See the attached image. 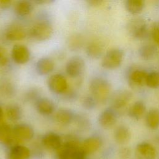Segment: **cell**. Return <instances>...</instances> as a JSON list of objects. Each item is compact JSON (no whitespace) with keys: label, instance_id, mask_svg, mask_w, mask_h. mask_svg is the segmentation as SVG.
Returning a JSON list of instances; mask_svg holds the SVG:
<instances>
[{"label":"cell","instance_id":"obj_18","mask_svg":"<svg viewBox=\"0 0 159 159\" xmlns=\"http://www.w3.org/2000/svg\"><path fill=\"white\" fill-rule=\"evenodd\" d=\"M145 109V103L142 101H137L129 107L128 115L133 119L139 120L143 116Z\"/></svg>","mask_w":159,"mask_h":159},{"label":"cell","instance_id":"obj_11","mask_svg":"<svg viewBox=\"0 0 159 159\" xmlns=\"http://www.w3.org/2000/svg\"><path fill=\"white\" fill-rule=\"evenodd\" d=\"M19 140L14 134L13 129L7 124L0 125V142L11 145Z\"/></svg>","mask_w":159,"mask_h":159},{"label":"cell","instance_id":"obj_29","mask_svg":"<svg viewBox=\"0 0 159 159\" xmlns=\"http://www.w3.org/2000/svg\"><path fill=\"white\" fill-rule=\"evenodd\" d=\"M68 43L69 48L71 50H76L80 48L83 45V39L80 35H72L68 39Z\"/></svg>","mask_w":159,"mask_h":159},{"label":"cell","instance_id":"obj_24","mask_svg":"<svg viewBox=\"0 0 159 159\" xmlns=\"http://www.w3.org/2000/svg\"><path fill=\"white\" fill-rule=\"evenodd\" d=\"M147 125L152 129H156L159 127V109L153 108L150 109L146 115Z\"/></svg>","mask_w":159,"mask_h":159},{"label":"cell","instance_id":"obj_32","mask_svg":"<svg viewBox=\"0 0 159 159\" xmlns=\"http://www.w3.org/2000/svg\"><path fill=\"white\" fill-rule=\"evenodd\" d=\"M96 103V101L92 96H85L82 99V105L88 109H93Z\"/></svg>","mask_w":159,"mask_h":159},{"label":"cell","instance_id":"obj_12","mask_svg":"<svg viewBox=\"0 0 159 159\" xmlns=\"http://www.w3.org/2000/svg\"><path fill=\"white\" fill-rule=\"evenodd\" d=\"M14 135L20 140H30L34 136L33 129L25 124H20L16 125L13 129Z\"/></svg>","mask_w":159,"mask_h":159},{"label":"cell","instance_id":"obj_4","mask_svg":"<svg viewBox=\"0 0 159 159\" xmlns=\"http://www.w3.org/2000/svg\"><path fill=\"white\" fill-rule=\"evenodd\" d=\"M53 28L47 21H40L35 24L30 30L31 37L39 41L48 39L52 35Z\"/></svg>","mask_w":159,"mask_h":159},{"label":"cell","instance_id":"obj_14","mask_svg":"<svg viewBox=\"0 0 159 159\" xmlns=\"http://www.w3.org/2000/svg\"><path fill=\"white\" fill-rule=\"evenodd\" d=\"M42 142L46 148L51 150H58L62 145L61 137L54 132L47 134L43 137Z\"/></svg>","mask_w":159,"mask_h":159},{"label":"cell","instance_id":"obj_8","mask_svg":"<svg viewBox=\"0 0 159 159\" xmlns=\"http://www.w3.org/2000/svg\"><path fill=\"white\" fill-rule=\"evenodd\" d=\"M148 73L143 70L135 69L130 71L128 75V81L133 88H139L146 84Z\"/></svg>","mask_w":159,"mask_h":159},{"label":"cell","instance_id":"obj_30","mask_svg":"<svg viewBox=\"0 0 159 159\" xmlns=\"http://www.w3.org/2000/svg\"><path fill=\"white\" fill-rule=\"evenodd\" d=\"M146 85L150 88H157L159 87V72L152 71L148 74Z\"/></svg>","mask_w":159,"mask_h":159},{"label":"cell","instance_id":"obj_34","mask_svg":"<svg viewBox=\"0 0 159 159\" xmlns=\"http://www.w3.org/2000/svg\"><path fill=\"white\" fill-rule=\"evenodd\" d=\"M119 154L120 157L122 158H127L130 155V150L127 147H123L119 150Z\"/></svg>","mask_w":159,"mask_h":159},{"label":"cell","instance_id":"obj_6","mask_svg":"<svg viewBox=\"0 0 159 159\" xmlns=\"http://www.w3.org/2000/svg\"><path fill=\"white\" fill-rule=\"evenodd\" d=\"M85 69V62L80 57H73L66 63L65 70L66 73L72 78L80 76Z\"/></svg>","mask_w":159,"mask_h":159},{"label":"cell","instance_id":"obj_33","mask_svg":"<svg viewBox=\"0 0 159 159\" xmlns=\"http://www.w3.org/2000/svg\"><path fill=\"white\" fill-rule=\"evenodd\" d=\"M7 57L6 51L0 47V66H4L7 63Z\"/></svg>","mask_w":159,"mask_h":159},{"label":"cell","instance_id":"obj_19","mask_svg":"<svg viewBox=\"0 0 159 159\" xmlns=\"http://www.w3.org/2000/svg\"><path fill=\"white\" fill-rule=\"evenodd\" d=\"M30 157L29 148L22 145H14L8 154V159H28Z\"/></svg>","mask_w":159,"mask_h":159},{"label":"cell","instance_id":"obj_21","mask_svg":"<svg viewBox=\"0 0 159 159\" xmlns=\"http://www.w3.org/2000/svg\"><path fill=\"white\" fill-rule=\"evenodd\" d=\"M157 52V47L152 43H146L142 45L139 48V54L142 58L148 60L154 57Z\"/></svg>","mask_w":159,"mask_h":159},{"label":"cell","instance_id":"obj_3","mask_svg":"<svg viewBox=\"0 0 159 159\" xmlns=\"http://www.w3.org/2000/svg\"><path fill=\"white\" fill-rule=\"evenodd\" d=\"M124 58V52L119 48H113L108 50L104 55L101 66L109 70L118 68L122 63Z\"/></svg>","mask_w":159,"mask_h":159},{"label":"cell","instance_id":"obj_10","mask_svg":"<svg viewBox=\"0 0 159 159\" xmlns=\"http://www.w3.org/2000/svg\"><path fill=\"white\" fill-rule=\"evenodd\" d=\"M117 117L114 111L111 109H106L99 116L98 122L104 129L112 127L116 122Z\"/></svg>","mask_w":159,"mask_h":159},{"label":"cell","instance_id":"obj_15","mask_svg":"<svg viewBox=\"0 0 159 159\" xmlns=\"http://www.w3.org/2000/svg\"><path fill=\"white\" fill-rule=\"evenodd\" d=\"M26 36L25 30L18 25L11 26L6 32V37L11 41H17L24 39Z\"/></svg>","mask_w":159,"mask_h":159},{"label":"cell","instance_id":"obj_2","mask_svg":"<svg viewBox=\"0 0 159 159\" xmlns=\"http://www.w3.org/2000/svg\"><path fill=\"white\" fill-rule=\"evenodd\" d=\"M126 29L132 37L141 39L144 38L147 33V24L143 18L135 17L127 22Z\"/></svg>","mask_w":159,"mask_h":159},{"label":"cell","instance_id":"obj_16","mask_svg":"<svg viewBox=\"0 0 159 159\" xmlns=\"http://www.w3.org/2000/svg\"><path fill=\"white\" fill-rule=\"evenodd\" d=\"M101 145V140L99 137H91L84 140L81 144V148L86 154L96 152Z\"/></svg>","mask_w":159,"mask_h":159},{"label":"cell","instance_id":"obj_36","mask_svg":"<svg viewBox=\"0 0 159 159\" xmlns=\"http://www.w3.org/2000/svg\"><path fill=\"white\" fill-rule=\"evenodd\" d=\"M12 1L10 0H0V8L7 9L11 6Z\"/></svg>","mask_w":159,"mask_h":159},{"label":"cell","instance_id":"obj_13","mask_svg":"<svg viewBox=\"0 0 159 159\" xmlns=\"http://www.w3.org/2000/svg\"><path fill=\"white\" fill-rule=\"evenodd\" d=\"M137 151L144 159H155L157 150L155 148L148 142H141L137 145Z\"/></svg>","mask_w":159,"mask_h":159},{"label":"cell","instance_id":"obj_23","mask_svg":"<svg viewBox=\"0 0 159 159\" xmlns=\"http://www.w3.org/2000/svg\"><path fill=\"white\" fill-rule=\"evenodd\" d=\"M54 65V63L52 60L48 58H43L37 61L36 70L40 75H47L53 70Z\"/></svg>","mask_w":159,"mask_h":159},{"label":"cell","instance_id":"obj_7","mask_svg":"<svg viewBox=\"0 0 159 159\" xmlns=\"http://www.w3.org/2000/svg\"><path fill=\"white\" fill-rule=\"evenodd\" d=\"M50 89L57 94H62L68 89V82L65 77L60 74L51 76L48 80Z\"/></svg>","mask_w":159,"mask_h":159},{"label":"cell","instance_id":"obj_20","mask_svg":"<svg viewBox=\"0 0 159 159\" xmlns=\"http://www.w3.org/2000/svg\"><path fill=\"white\" fill-rule=\"evenodd\" d=\"M104 45L99 40H95L91 41L86 47V53L88 55L93 58H99L102 53Z\"/></svg>","mask_w":159,"mask_h":159},{"label":"cell","instance_id":"obj_17","mask_svg":"<svg viewBox=\"0 0 159 159\" xmlns=\"http://www.w3.org/2000/svg\"><path fill=\"white\" fill-rule=\"evenodd\" d=\"M114 139L119 144H124L128 142L130 139V132L129 129L123 125L118 126L114 134Z\"/></svg>","mask_w":159,"mask_h":159},{"label":"cell","instance_id":"obj_5","mask_svg":"<svg viewBox=\"0 0 159 159\" xmlns=\"http://www.w3.org/2000/svg\"><path fill=\"white\" fill-rule=\"evenodd\" d=\"M132 96V92L127 89H118L111 97V106L113 109H122L130 102Z\"/></svg>","mask_w":159,"mask_h":159},{"label":"cell","instance_id":"obj_28","mask_svg":"<svg viewBox=\"0 0 159 159\" xmlns=\"http://www.w3.org/2000/svg\"><path fill=\"white\" fill-rule=\"evenodd\" d=\"M6 115L12 121H16L21 117L22 112L20 107L16 104L9 105L6 108Z\"/></svg>","mask_w":159,"mask_h":159},{"label":"cell","instance_id":"obj_22","mask_svg":"<svg viewBox=\"0 0 159 159\" xmlns=\"http://www.w3.org/2000/svg\"><path fill=\"white\" fill-rule=\"evenodd\" d=\"M36 107L37 111L43 115L52 114L55 109L53 103L47 98L39 99L36 103Z\"/></svg>","mask_w":159,"mask_h":159},{"label":"cell","instance_id":"obj_25","mask_svg":"<svg viewBox=\"0 0 159 159\" xmlns=\"http://www.w3.org/2000/svg\"><path fill=\"white\" fill-rule=\"evenodd\" d=\"M145 2L143 0H127L125 6L128 12L132 14H139L143 9Z\"/></svg>","mask_w":159,"mask_h":159},{"label":"cell","instance_id":"obj_26","mask_svg":"<svg viewBox=\"0 0 159 159\" xmlns=\"http://www.w3.org/2000/svg\"><path fill=\"white\" fill-rule=\"evenodd\" d=\"M74 115L71 111L68 109H59L55 114V119L59 124H68L73 119Z\"/></svg>","mask_w":159,"mask_h":159},{"label":"cell","instance_id":"obj_37","mask_svg":"<svg viewBox=\"0 0 159 159\" xmlns=\"http://www.w3.org/2000/svg\"><path fill=\"white\" fill-rule=\"evenodd\" d=\"M2 117H3V112H2V109H1V108L0 107V121L1 120Z\"/></svg>","mask_w":159,"mask_h":159},{"label":"cell","instance_id":"obj_1","mask_svg":"<svg viewBox=\"0 0 159 159\" xmlns=\"http://www.w3.org/2000/svg\"><path fill=\"white\" fill-rule=\"evenodd\" d=\"M89 91L97 103L104 104L110 97L111 86L107 80L96 77L91 80L89 83Z\"/></svg>","mask_w":159,"mask_h":159},{"label":"cell","instance_id":"obj_35","mask_svg":"<svg viewBox=\"0 0 159 159\" xmlns=\"http://www.w3.org/2000/svg\"><path fill=\"white\" fill-rule=\"evenodd\" d=\"M105 1L102 0H89L88 3L93 7H100L104 4Z\"/></svg>","mask_w":159,"mask_h":159},{"label":"cell","instance_id":"obj_9","mask_svg":"<svg viewBox=\"0 0 159 159\" xmlns=\"http://www.w3.org/2000/svg\"><path fill=\"white\" fill-rule=\"evenodd\" d=\"M12 58L18 64H24L30 58V52L27 47L23 45H15L11 52Z\"/></svg>","mask_w":159,"mask_h":159},{"label":"cell","instance_id":"obj_27","mask_svg":"<svg viewBox=\"0 0 159 159\" xmlns=\"http://www.w3.org/2000/svg\"><path fill=\"white\" fill-rule=\"evenodd\" d=\"M15 12L20 16L29 15L32 11V5L29 1H20L15 5Z\"/></svg>","mask_w":159,"mask_h":159},{"label":"cell","instance_id":"obj_31","mask_svg":"<svg viewBox=\"0 0 159 159\" xmlns=\"http://www.w3.org/2000/svg\"><path fill=\"white\" fill-rule=\"evenodd\" d=\"M151 35L153 41L159 45V20L155 22L152 25Z\"/></svg>","mask_w":159,"mask_h":159}]
</instances>
